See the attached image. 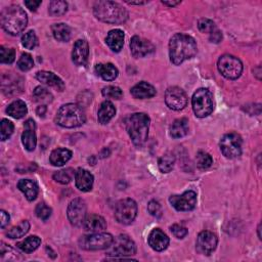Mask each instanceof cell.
<instances>
[{"label": "cell", "instance_id": "ffe728a7", "mask_svg": "<svg viewBox=\"0 0 262 262\" xmlns=\"http://www.w3.org/2000/svg\"><path fill=\"white\" fill-rule=\"evenodd\" d=\"M36 78L41 83H43L49 87L56 88L59 91H63L65 89V83L63 82V80L52 72L40 71L36 74Z\"/></svg>", "mask_w": 262, "mask_h": 262}, {"label": "cell", "instance_id": "8992f818", "mask_svg": "<svg viewBox=\"0 0 262 262\" xmlns=\"http://www.w3.org/2000/svg\"><path fill=\"white\" fill-rule=\"evenodd\" d=\"M192 104L197 117H208L214 110L213 94L207 88H199L193 95Z\"/></svg>", "mask_w": 262, "mask_h": 262}, {"label": "cell", "instance_id": "ac0fdd59", "mask_svg": "<svg viewBox=\"0 0 262 262\" xmlns=\"http://www.w3.org/2000/svg\"><path fill=\"white\" fill-rule=\"evenodd\" d=\"M89 56V46L86 40H77L72 51V61L76 66H85Z\"/></svg>", "mask_w": 262, "mask_h": 262}, {"label": "cell", "instance_id": "f1b7e54d", "mask_svg": "<svg viewBox=\"0 0 262 262\" xmlns=\"http://www.w3.org/2000/svg\"><path fill=\"white\" fill-rule=\"evenodd\" d=\"M7 113L15 119H21V118L25 117L28 113L27 104L25 103V101H23L21 99L15 100L8 107Z\"/></svg>", "mask_w": 262, "mask_h": 262}, {"label": "cell", "instance_id": "30bf717a", "mask_svg": "<svg viewBox=\"0 0 262 262\" xmlns=\"http://www.w3.org/2000/svg\"><path fill=\"white\" fill-rule=\"evenodd\" d=\"M137 215V205L132 199H124L117 203L115 218L121 224H130Z\"/></svg>", "mask_w": 262, "mask_h": 262}, {"label": "cell", "instance_id": "f5cc1de1", "mask_svg": "<svg viewBox=\"0 0 262 262\" xmlns=\"http://www.w3.org/2000/svg\"><path fill=\"white\" fill-rule=\"evenodd\" d=\"M45 112H46V107L45 106H40V107H38V109H37V114L39 115V116H43L44 114H45Z\"/></svg>", "mask_w": 262, "mask_h": 262}, {"label": "cell", "instance_id": "bcb514c9", "mask_svg": "<svg viewBox=\"0 0 262 262\" xmlns=\"http://www.w3.org/2000/svg\"><path fill=\"white\" fill-rule=\"evenodd\" d=\"M147 211L155 217H160L162 215L161 205L157 201H151L147 205Z\"/></svg>", "mask_w": 262, "mask_h": 262}, {"label": "cell", "instance_id": "d6a6232c", "mask_svg": "<svg viewBox=\"0 0 262 262\" xmlns=\"http://www.w3.org/2000/svg\"><path fill=\"white\" fill-rule=\"evenodd\" d=\"M33 97L36 102L41 103V106L52 101V94L46 88L41 86H38L35 88L33 92Z\"/></svg>", "mask_w": 262, "mask_h": 262}, {"label": "cell", "instance_id": "681fc988", "mask_svg": "<svg viewBox=\"0 0 262 262\" xmlns=\"http://www.w3.org/2000/svg\"><path fill=\"white\" fill-rule=\"evenodd\" d=\"M25 6L32 12H36L37 9L41 6V2H33V0H31V2H25Z\"/></svg>", "mask_w": 262, "mask_h": 262}, {"label": "cell", "instance_id": "44dd1931", "mask_svg": "<svg viewBox=\"0 0 262 262\" xmlns=\"http://www.w3.org/2000/svg\"><path fill=\"white\" fill-rule=\"evenodd\" d=\"M93 175L82 168H79L75 173V183L79 191L89 192L93 186Z\"/></svg>", "mask_w": 262, "mask_h": 262}, {"label": "cell", "instance_id": "e575fe53", "mask_svg": "<svg viewBox=\"0 0 262 262\" xmlns=\"http://www.w3.org/2000/svg\"><path fill=\"white\" fill-rule=\"evenodd\" d=\"M75 173L76 172L72 168L63 169V170H60V171H58L54 174V179L59 183L68 184L73 180V178L75 176Z\"/></svg>", "mask_w": 262, "mask_h": 262}, {"label": "cell", "instance_id": "d6986e66", "mask_svg": "<svg viewBox=\"0 0 262 262\" xmlns=\"http://www.w3.org/2000/svg\"><path fill=\"white\" fill-rule=\"evenodd\" d=\"M25 130L22 134V142L27 151H34L37 143L36 138V124L32 119H29L25 122Z\"/></svg>", "mask_w": 262, "mask_h": 262}, {"label": "cell", "instance_id": "f6af8a7d", "mask_svg": "<svg viewBox=\"0 0 262 262\" xmlns=\"http://www.w3.org/2000/svg\"><path fill=\"white\" fill-rule=\"evenodd\" d=\"M198 28L202 33L211 34L215 30V24L209 19H201L198 22Z\"/></svg>", "mask_w": 262, "mask_h": 262}, {"label": "cell", "instance_id": "4316f807", "mask_svg": "<svg viewBox=\"0 0 262 262\" xmlns=\"http://www.w3.org/2000/svg\"><path fill=\"white\" fill-rule=\"evenodd\" d=\"M96 75L106 81H113L118 76V69L111 63L97 64L94 68Z\"/></svg>", "mask_w": 262, "mask_h": 262}, {"label": "cell", "instance_id": "52a82bcc", "mask_svg": "<svg viewBox=\"0 0 262 262\" xmlns=\"http://www.w3.org/2000/svg\"><path fill=\"white\" fill-rule=\"evenodd\" d=\"M136 253V245L127 235L118 236L108 248V255L113 256L107 259H128L126 256H132Z\"/></svg>", "mask_w": 262, "mask_h": 262}, {"label": "cell", "instance_id": "603a6c76", "mask_svg": "<svg viewBox=\"0 0 262 262\" xmlns=\"http://www.w3.org/2000/svg\"><path fill=\"white\" fill-rule=\"evenodd\" d=\"M132 96L134 98L138 99H145V98H151L156 95L157 91L153 85H151L147 82H139L135 86H133L130 90Z\"/></svg>", "mask_w": 262, "mask_h": 262}, {"label": "cell", "instance_id": "11a10c76", "mask_svg": "<svg viewBox=\"0 0 262 262\" xmlns=\"http://www.w3.org/2000/svg\"><path fill=\"white\" fill-rule=\"evenodd\" d=\"M258 238H259V240H261V235H260V224H259V227H258Z\"/></svg>", "mask_w": 262, "mask_h": 262}, {"label": "cell", "instance_id": "60d3db41", "mask_svg": "<svg viewBox=\"0 0 262 262\" xmlns=\"http://www.w3.org/2000/svg\"><path fill=\"white\" fill-rule=\"evenodd\" d=\"M101 93L104 97L113 98V99H120L123 96L122 90L117 86H107L102 88Z\"/></svg>", "mask_w": 262, "mask_h": 262}, {"label": "cell", "instance_id": "f546056e", "mask_svg": "<svg viewBox=\"0 0 262 262\" xmlns=\"http://www.w3.org/2000/svg\"><path fill=\"white\" fill-rule=\"evenodd\" d=\"M189 133V121L185 118L175 120L170 126V135L172 138H181Z\"/></svg>", "mask_w": 262, "mask_h": 262}, {"label": "cell", "instance_id": "5bb4252c", "mask_svg": "<svg viewBox=\"0 0 262 262\" xmlns=\"http://www.w3.org/2000/svg\"><path fill=\"white\" fill-rule=\"evenodd\" d=\"M169 202L177 211H191L197 205V194L193 191H188L182 195L171 196Z\"/></svg>", "mask_w": 262, "mask_h": 262}, {"label": "cell", "instance_id": "83f0119b", "mask_svg": "<svg viewBox=\"0 0 262 262\" xmlns=\"http://www.w3.org/2000/svg\"><path fill=\"white\" fill-rule=\"evenodd\" d=\"M18 188L25 195L28 201H34L39 193L38 184L31 179H21L18 183Z\"/></svg>", "mask_w": 262, "mask_h": 262}, {"label": "cell", "instance_id": "db71d44e", "mask_svg": "<svg viewBox=\"0 0 262 262\" xmlns=\"http://www.w3.org/2000/svg\"><path fill=\"white\" fill-rule=\"evenodd\" d=\"M125 3L128 4V5H131V6L132 5H144V4H146L145 2H135V3L134 2H125Z\"/></svg>", "mask_w": 262, "mask_h": 262}, {"label": "cell", "instance_id": "8d00e7d4", "mask_svg": "<svg viewBox=\"0 0 262 262\" xmlns=\"http://www.w3.org/2000/svg\"><path fill=\"white\" fill-rule=\"evenodd\" d=\"M174 164H175V158L173 155H170V154L162 156L158 163L159 169L162 173H169L173 169Z\"/></svg>", "mask_w": 262, "mask_h": 262}, {"label": "cell", "instance_id": "d4e9b609", "mask_svg": "<svg viewBox=\"0 0 262 262\" xmlns=\"http://www.w3.org/2000/svg\"><path fill=\"white\" fill-rule=\"evenodd\" d=\"M71 158H72V152L70 149L59 147L51 152L49 161L54 166L61 167L65 165Z\"/></svg>", "mask_w": 262, "mask_h": 262}, {"label": "cell", "instance_id": "9c48e42d", "mask_svg": "<svg viewBox=\"0 0 262 262\" xmlns=\"http://www.w3.org/2000/svg\"><path fill=\"white\" fill-rule=\"evenodd\" d=\"M219 73L227 79L236 80L243 72L242 62L232 55H224L219 58L217 63Z\"/></svg>", "mask_w": 262, "mask_h": 262}, {"label": "cell", "instance_id": "b9f144b4", "mask_svg": "<svg viewBox=\"0 0 262 262\" xmlns=\"http://www.w3.org/2000/svg\"><path fill=\"white\" fill-rule=\"evenodd\" d=\"M33 66H34V61L29 54H23L20 60L18 61V67L23 72H27L31 70Z\"/></svg>", "mask_w": 262, "mask_h": 262}, {"label": "cell", "instance_id": "f907efd6", "mask_svg": "<svg viewBox=\"0 0 262 262\" xmlns=\"http://www.w3.org/2000/svg\"><path fill=\"white\" fill-rule=\"evenodd\" d=\"M222 39V34L221 32H219L218 30H214L212 33H211V36H210V41L211 42H214V43H218L220 42Z\"/></svg>", "mask_w": 262, "mask_h": 262}, {"label": "cell", "instance_id": "4dcf8cb0", "mask_svg": "<svg viewBox=\"0 0 262 262\" xmlns=\"http://www.w3.org/2000/svg\"><path fill=\"white\" fill-rule=\"evenodd\" d=\"M51 30H52V34H54V37L58 41L67 42L71 38V28L64 23L55 24L51 27Z\"/></svg>", "mask_w": 262, "mask_h": 262}, {"label": "cell", "instance_id": "c3c4849f", "mask_svg": "<svg viewBox=\"0 0 262 262\" xmlns=\"http://www.w3.org/2000/svg\"><path fill=\"white\" fill-rule=\"evenodd\" d=\"M0 217H2V221H0V227H2V229H5L10 223V220H11L10 214L7 213L5 210H2V211H0Z\"/></svg>", "mask_w": 262, "mask_h": 262}, {"label": "cell", "instance_id": "8fae6325", "mask_svg": "<svg viewBox=\"0 0 262 262\" xmlns=\"http://www.w3.org/2000/svg\"><path fill=\"white\" fill-rule=\"evenodd\" d=\"M242 137L235 132L224 134L220 139V151L228 159H236L242 154Z\"/></svg>", "mask_w": 262, "mask_h": 262}, {"label": "cell", "instance_id": "9a60e30c", "mask_svg": "<svg viewBox=\"0 0 262 262\" xmlns=\"http://www.w3.org/2000/svg\"><path fill=\"white\" fill-rule=\"evenodd\" d=\"M218 239L215 234L211 232H202L199 234L196 243V249L200 254L210 255L213 253L217 247Z\"/></svg>", "mask_w": 262, "mask_h": 262}, {"label": "cell", "instance_id": "3957f363", "mask_svg": "<svg viewBox=\"0 0 262 262\" xmlns=\"http://www.w3.org/2000/svg\"><path fill=\"white\" fill-rule=\"evenodd\" d=\"M0 22L6 32L16 36L22 33L27 27L28 17L21 7L11 6L2 12Z\"/></svg>", "mask_w": 262, "mask_h": 262}, {"label": "cell", "instance_id": "7402d4cb", "mask_svg": "<svg viewBox=\"0 0 262 262\" xmlns=\"http://www.w3.org/2000/svg\"><path fill=\"white\" fill-rule=\"evenodd\" d=\"M83 228L89 233H101L107 229V222L103 217L96 214H91L86 216L83 222Z\"/></svg>", "mask_w": 262, "mask_h": 262}, {"label": "cell", "instance_id": "2e32d148", "mask_svg": "<svg viewBox=\"0 0 262 262\" xmlns=\"http://www.w3.org/2000/svg\"><path fill=\"white\" fill-rule=\"evenodd\" d=\"M130 50L134 58H144L155 52V46L152 42L139 36L132 37L130 41Z\"/></svg>", "mask_w": 262, "mask_h": 262}, {"label": "cell", "instance_id": "74e56055", "mask_svg": "<svg viewBox=\"0 0 262 262\" xmlns=\"http://www.w3.org/2000/svg\"><path fill=\"white\" fill-rule=\"evenodd\" d=\"M196 161H197V166L200 169H207V168L210 167L212 165V163H213L212 157L209 155L208 153L203 152V151H200L197 154Z\"/></svg>", "mask_w": 262, "mask_h": 262}, {"label": "cell", "instance_id": "7dc6e473", "mask_svg": "<svg viewBox=\"0 0 262 262\" xmlns=\"http://www.w3.org/2000/svg\"><path fill=\"white\" fill-rule=\"evenodd\" d=\"M170 231L177 239H183L189 234V231L186 230V228L179 224H173L170 228Z\"/></svg>", "mask_w": 262, "mask_h": 262}, {"label": "cell", "instance_id": "d590c367", "mask_svg": "<svg viewBox=\"0 0 262 262\" xmlns=\"http://www.w3.org/2000/svg\"><path fill=\"white\" fill-rule=\"evenodd\" d=\"M30 230V223L27 220H23L18 227L13 228L7 233V236L11 239H18L25 236Z\"/></svg>", "mask_w": 262, "mask_h": 262}, {"label": "cell", "instance_id": "7bdbcfd3", "mask_svg": "<svg viewBox=\"0 0 262 262\" xmlns=\"http://www.w3.org/2000/svg\"><path fill=\"white\" fill-rule=\"evenodd\" d=\"M36 215L41 220H47L51 216V208H49L45 203H39L36 207Z\"/></svg>", "mask_w": 262, "mask_h": 262}, {"label": "cell", "instance_id": "5b68a950", "mask_svg": "<svg viewBox=\"0 0 262 262\" xmlns=\"http://www.w3.org/2000/svg\"><path fill=\"white\" fill-rule=\"evenodd\" d=\"M86 121L85 112L77 103H67L60 108L56 116L58 125L65 128H75L83 125Z\"/></svg>", "mask_w": 262, "mask_h": 262}, {"label": "cell", "instance_id": "f35d334b", "mask_svg": "<svg viewBox=\"0 0 262 262\" xmlns=\"http://www.w3.org/2000/svg\"><path fill=\"white\" fill-rule=\"evenodd\" d=\"M16 59V51L14 48L6 46L0 47V62L3 64H12Z\"/></svg>", "mask_w": 262, "mask_h": 262}, {"label": "cell", "instance_id": "484cf974", "mask_svg": "<svg viewBox=\"0 0 262 262\" xmlns=\"http://www.w3.org/2000/svg\"><path fill=\"white\" fill-rule=\"evenodd\" d=\"M106 42L111 50L114 52H119L124 44V32L120 29H115L109 32Z\"/></svg>", "mask_w": 262, "mask_h": 262}, {"label": "cell", "instance_id": "ab89813d", "mask_svg": "<svg viewBox=\"0 0 262 262\" xmlns=\"http://www.w3.org/2000/svg\"><path fill=\"white\" fill-rule=\"evenodd\" d=\"M38 39L34 31H29L22 37V44L27 49H34L37 46Z\"/></svg>", "mask_w": 262, "mask_h": 262}, {"label": "cell", "instance_id": "ba28073f", "mask_svg": "<svg viewBox=\"0 0 262 262\" xmlns=\"http://www.w3.org/2000/svg\"><path fill=\"white\" fill-rule=\"evenodd\" d=\"M114 241L111 234L107 233H92L87 236H83L79 240V246L83 250L96 251L108 249Z\"/></svg>", "mask_w": 262, "mask_h": 262}, {"label": "cell", "instance_id": "e0dca14e", "mask_svg": "<svg viewBox=\"0 0 262 262\" xmlns=\"http://www.w3.org/2000/svg\"><path fill=\"white\" fill-rule=\"evenodd\" d=\"M168 236L160 229H154L148 236V245L157 252H162L169 246Z\"/></svg>", "mask_w": 262, "mask_h": 262}, {"label": "cell", "instance_id": "277c9868", "mask_svg": "<svg viewBox=\"0 0 262 262\" xmlns=\"http://www.w3.org/2000/svg\"><path fill=\"white\" fill-rule=\"evenodd\" d=\"M149 117L144 113H134L126 120L127 132L136 146H141L147 139L149 130Z\"/></svg>", "mask_w": 262, "mask_h": 262}, {"label": "cell", "instance_id": "816d5d0a", "mask_svg": "<svg viewBox=\"0 0 262 262\" xmlns=\"http://www.w3.org/2000/svg\"><path fill=\"white\" fill-rule=\"evenodd\" d=\"M162 4L164 6H168V7H176V6L180 5L181 2H162Z\"/></svg>", "mask_w": 262, "mask_h": 262}, {"label": "cell", "instance_id": "836d02e7", "mask_svg": "<svg viewBox=\"0 0 262 262\" xmlns=\"http://www.w3.org/2000/svg\"><path fill=\"white\" fill-rule=\"evenodd\" d=\"M68 11V4L66 2H62V0H58V2H51L49 5V15L52 17H59L63 16Z\"/></svg>", "mask_w": 262, "mask_h": 262}, {"label": "cell", "instance_id": "1f68e13d", "mask_svg": "<svg viewBox=\"0 0 262 262\" xmlns=\"http://www.w3.org/2000/svg\"><path fill=\"white\" fill-rule=\"evenodd\" d=\"M40 244H41L40 238H38L37 236H31L19 242L17 244V247L25 253H32L40 246Z\"/></svg>", "mask_w": 262, "mask_h": 262}, {"label": "cell", "instance_id": "ee69618b", "mask_svg": "<svg viewBox=\"0 0 262 262\" xmlns=\"http://www.w3.org/2000/svg\"><path fill=\"white\" fill-rule=\"evenodd\" d=\"M14 124L8 120V119H3L2 121V135H0V138H2L3 141L9 139L11 137V135L14 132Z\"/></svg>", "mask_w": 262, "mask_h": 262}, {"label": "cell", "instance_id": "7a4b0ae2", "mask_svg": "<svg viewBox=\"0 0 262 262\" xmlns=\"http://www.w3.org/2000/svg\"><path fill=\"white\" fill-rule=\"evenodd\" d=\"M95 18L103 23L120 25L127 21V11L114 2H97L93 7Z\"/></svg>", "mask_w": 262, "mask_h": 262}, {"label": "cell", "instance_id": "cb8c5ba5", "mask_svg": "<svg viewBox=\"0 0 262 262\" xmlns=\"http://www.w3.org/2000/svg\"><path fill=\"white\" fill-rule=\"evenodd\" d=\"M115 114H116V108L113 104V102H111L110 100L103 101L100 104V108L97 113L98 122L102 125H106L113 119Z\"/></svg>", "mask_w": 262, "mask_h": 262}, {"label": "cell", "instance_id": "7c38bea8", "mask_svg": "<svg viewBox=\"0 0 262 262\" xmlns=\"http://www.w3.org/2000/svg\"><path fill=\"white\" fill-rule=\"evenodd\" d=\"M87 207L84 200L76 198L72 200L68 206L67 215L70 222L75 227L83 226V222L87 216Z\"/></svg>", "mask_w": 262, "mask_h": 262}, {"label": "cell", "instance_id": "6da1fadb", "mask_svg": "<svg viewBox=\"0 0 262 262\" xmlns=\"http://www.w3.org/2000/svg\"><path fill=\"white\" fill-rule=\"evenodd\" d=\"M198 51L196 40L186 34L178 33L169 42V57L172 64L179 66L186 60L193 59Z\"/></svg>", "mask_w": 262, "mask_h": 262}, {"label": "cell", "instance_id": "4fadbf2b", "mask_svg": "<svg viewBox=\"0 0 262 262\" xmlns=\"http://www.w3.org/2000/svg\"><path fill=\"white\" fill-rule=\"evenodd\" d=\"M165 102L169 109L180 111L186 107L188 96L181 88L172 86L169 87L165 92Z\"/></svg>", "mask_w": 262, "mask_h": 262}]
</instances>
